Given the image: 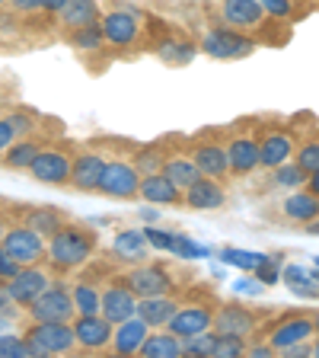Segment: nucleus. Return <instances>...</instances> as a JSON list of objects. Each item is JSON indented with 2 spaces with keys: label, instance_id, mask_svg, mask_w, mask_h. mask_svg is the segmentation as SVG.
<instances>
[{
  "label": "nucleus",
  "instance_id": "f257e3e1",
  "mask_svg": "<svg viewBox=\"0 0 319 358\" xmlns=\"http://www.w3.org/2000/svg\"><path fill=\"white\" fill-rule=\"evenodd\" d=\"M96 253V234L80 224H61L58 231L48 237V253L45 259L52 262V268L58 272H74L83 262H89V256Z\"/></svg>",
  "mask_w": 319,
  "mask_h": 358
},
{
  "label": "nucleus",
  "instance_id": "f03ea898",
  "mask_svg": "<svg viewBox=\"0 0 319 358\" xmlns=\"http://www.w3.org/2000/svg\"><path fill=\"white\" fill-rule=\"evenodd\" d=\"M26 339L36 349V358L38 355H67V352L77 349L74 327L61 320H32V327L26 329Z\"/></svg>",
  "mask_w": 319,
  "mask_h": 358
},
{
  "label": "nucleus",
  "instance_id": "7ed1b4c3",
  "mask_svg": "<svg viewBox=\"0 0 319 358\" xmlns=\"http://www.w3.org/2000/svg\"><path fill=\"white\" fill-rule=\"evenodd\" d=\"M201 48H205V55H211V58H217V61H237V58L253 55L255 48H259V42H255V36H249V32L230 29V26H214L211 32H205Z\"/></svg>",
  "mask_w": 319,
  "mask_h": 358
},
{
  "label": "nucleus",
  "instance_id": "20e7f679",
  "mask_svg": "<svg viewBox=\"0 0 319 358\" xmlns=\"http://www.w3.org/2000/svg\"><path fill=\"white\" fill-rule=\"evenodd\" d=\"M265 343L281 355L288 352L290 345L297 343H310L313 336H316V327H313V313H304V310H290L284 313L281 320H275L272 327H265Z\"/></svg>",
  "mask_w": 319,
  "mask_h": 358
},
{
  "label": "nucleus",
  "instance_id": "39448f33",
  "mask_svg": "<svg viewBox=\"0 0 319 358\" xmlns=\"http://www.w3.org/2000/svg\"><path fill=\"white\" fill-rule=\"evenodd\" d=\"M138 189H141V170L134 166V160L128 157H112L105 160L103 179H99V195H109V199H138Z\"/></svg>",
  "mask_w": 319,
  "mask_h": 358
},
{
  "label": "nucleus",
  "instance_id": "423d86ee",
  "mask_svg": "<svg viewBox=\"0 0 319 358\" xmlns=\"http://www.w3.org/2000/svg\"><path fill=\"white\" fill-rule=\"evenodd\" d=\"M188 157L195 160L201 176H211V179H230V160H227V138L221 134H201L195 138L192 148H188Z\"/></svg>",
  "mask_w": 319,
  "mask_h": 358
},
{
  "label": "nucleus",
  "instance_id": "0eeeda50",
  "mask_svg": "<svg viewBox=\"0 0 319 358\" xmlns=\"http://www.w3.org/2000/svg\"><path fill=\"white\" fill-rule=\"evenodd\" d=\"M259 134V166L262 170H275L284 160L294 157L297 150V138L288 125H255Z\"/></svg>",
  "mask_w": 319,
  "mask_h": 358
},
{
  "label": "nucleus",
  "instance_id": "6e6552de",
  "mask_svg": "<svg viewBox=\"0 0 319 358\" xmlns=\"http://www.w3.org/2000/svg\"><path fill=\"white\" fill-rule=\"evenodd\" d=\"M227 160L233 176H249L259 170V134L253 125H237V131L227 134Z\"/></svg>",
  "mask_w": 319,
  "mask_h": 358
},
{
  "label": "nucleus",
  "instance_id": "1a4fd4ad",
  "mask_svg": "<svg viewBox=\"0 0 319 358\" xmlns=\"http://www.w3.org/2000/svg\"><path fill=\"white\" fill-rule=\"evenodd\" d=\"M3 250L13 256L20 266H36V262H45V253H48V243L38 231H32L29 224H10L7 234H3Z\"/></svg>",
  "mask_w": 319,
  "mask_h": 358
},
{
  "label": "nucleus",
  "instance_id": "9d476101",
  "mask_svg": "<svg viewBox=\"0 0 319 358\" xmlns=\"http://www.w3.org/2000/svg\"><path fill=\"white\" fill-rule=\"evenodd\" d=\"M29 320H61V323H71L77 317V307H74V294L67 285H48V288L26 307Z\"/></svg>",
  "mask_w": 319,
  "mask_h": 358
},
{
  "label": "nucleus",
  "instance_id": "9b49d317",
  "mask_svg": "<svg viewBox=\"0 0 319 358\" xmlns=\"http://www.w3.org/2000/svg\"><path fill=\"white\" fill-rule=\"evenodd\" d=\"M125 282L138 298L172 294V288H176V278H172V272L163 262H141V266H134L131 272H125Z\"/></svg>",
  "mask_w": 319,
  "mask_h": 358
},
{
  "label": "nucleus",
  "instance_id": "f8f14e48",
  "mask_svg": "<svg viewBox=\"0 0 319 358\" xmlns=\"http://www.w3.org/2000/svg\"><path fill=\"white\" fill-rule=\"evenodd\" d=\"M71 160L74 157L64 148H42L29 166V176L36 182H42V186H54V189L71 186Z\"/></svg>",
  "mask_w": 319,
  "mask_h": 358
},
{
  "label": "nucleus",
  "instance_id": "ddd939ff",
  "mask_svg": "<svg viewBox=\"0 0 319 358\" xmlns=\"http://www.w3.org/2000/svg\"><path fill=\"white\" fill-rule=\"evenodd\" d=\"M221 16H223V26L249 32V36H255V32L265 29L272 22V16L262 10L259 0H221Z\"/></svg>",
  "mask_w": 319,
  "mask_h": 358
},
{
  "label": "nucleus",
  "instance_id": "4468645a",
  "mask_svg": "<svg viewBox=\"0 0 319 358\" xmlns=\"http://www.w3.org/2000/svg\"><path fill=\"white\" fill-rule=\"evenodd\" d=\"M262 317L246 304H217L214 307V323L211 329L223 336H239V339H249V336L259 329Z\"/></svg>",
  "mask_w": 319,
  "mask_h": 358
},
{
  "label": "nucleus",
  "instance_id": "2eb2a0df",
  "mask_svg": "<svg viewBox=\"0 0 319 358\" xmlns=\"http://www.w3.org/2000/svg\"><path fill=\"white\" fill-rule=\"evenodd\" d=\"M214 307L217 304H201V301H195V304H179L163 329L176 333L179 339H192V336L211 329V323H214Z\"/></svg>",
  "mask_w": 319,
  "mask_h": 358
},
{
  "label": "nucleus",
  "instance_id": "dca6fc26",
  "mask_svg": "<svg viewBox=\"0 0 319 358\" xmlns=\"http://www.w3.org/2000/svg\"><path fill=\"white\" fill-rule=\"evenodd\" d=\"M48 285H52V272H48L42 262H36V266H22L7 282V291H10V298H13V304H20L22 310H26Z\"/></svg>",
  "mask_w": 319,
  "mask_h": 358
},
{
  "label": "nucleus",
  "instance_id": "f3484780",
  "mask_svg": "<svg viewBox=\"0 0 319 358\" xmlns=\"http://www.w3.org/2000/svg\"><path fill=\"white\" fill-rule=\"evenodd\" d=\"M99 313H103L109 323H121V320H128V317H134V313H138V294L128 288L125 275L112 278V282L103 288Z\"/></svg>",
  "mask_w": 319,
  "mask_h": 358
},
{
  "label": "nucleus",
  "instance_id": "a211bd4d",
  "mask_svg": "<svg viewBox=\"0 0 319 358\" xmlns=\"http://www.w3.org/2000/svg\"><path fill=\"white\" fill-rule=\"evenodd\" d=\"M71 327H74V339L80 349L103 352V349H109V343H112L115 323H109L103 313H77L74 320H71Z\"/></svg>",
  "mask_w": 319,
  "mask_h": 358
},
{
  "label": "nucleus",
  "instance_id": "6ab92c4d",
  "mask_svg": "<svg viewBox=\"0 0 319 358\" xmlns=\"http://www.w3.org/2000/svg\"><path fill=\"white\" fill-rule=\"evenodd\" d=\"M99 29H103V38L115 48H128L141 38V20L131 10H112L99 20Z\"/></svg>",
  "mask_w": 319,
  "mask_h": 358
},
{
  "label": "nucleus",
  "instance_id": "aec40b11",
  "mask_svg": "<svg viewBox=\"0 0 319 358\" xmlns=\"http://www.w3.org/2000/svg\"><path fill=\"white\" fill-rule=\"evenodd\" d=\"M105 160L109 157H103L99 150H80V154H74V160H71V189H77V192H96L103 170H105Z\"/></svg>",
  "mask_w": 319,
  "mask_h": 358
},
{
  "label": "nucleus",
  "instance_id": "412c9836",
  "mask_svg": "<svg viewBox=\"0 0 319 358\" xmlns=\"http://www.w3.org/2000/svg\"><path fill=\"white\" fill-rule=\"evenodd\" d=\"M138 199H144L150 208H172V205H182V189L160 170V173H150V176H141Z\"/></svg>",
  "mask_w": 319,
  "mask_h": 358
},
{
  "label": "nucleus",
  "instance_id": "4be33fe9",
  "mask_svg": "<svg viewBox=\"0 0 319 358\" xmlns=\"http://www.w3.org/2000/svg\"><path fill=\"white\" fill-rule=\"evenodd\" d=\"M223 201H227L223 182L221 179H211V176H198L192 186L182 192V205H188L192 211H217V208H223Z\"/></svg>",
  "mask_w": 319,
  "mask_h": 358
},
{
  "label": "nucleus",
  "instance_id": "5701e85b",
  "mask_svg": "<svg viewBox=\"0 0 319 358\" xmlns=\"http://www.w3.org/2000/svg\"><path fill=\"white\" fill-rule=\"evenodd\" d=\"M147 336H150V327L141 320V317H138V313H134V317H128V320L115 323L109 349L115 352V355H138Z\"/></svg>",
  "mask_w": 319,
  "mask_h": 358
},
{
  "label": "nucleus",
  "instance_id": "b1692460",
  "mask_svg": "<svg viewBox=\"0 0 319 358\" xmlns=\"http://www.w3.org/2000/svg\"><path fill=\"white\" fill-rule=\"evenodd\" d=\"M281 215H284V221L304 227L313 217H319V195H313L306 186L290 189V195L281 201Z\"/></svg>",
  "mask_w": 319,
  "mask_h": 358
},
{
  "label": "nucleus",
  "instance_id": "393cba45",
  "mask_svg": "<svg viewBox=\"0 0 319 358\" xmlns=\"http://www.w3.org/2000/svg\"><path fill=\"white\" fill-rule=\"evenodd\" d=\"M179 301L172 294H154V298H138V317L147 323L150 329H163L170 317L176 313Z\"/></svg>",
  "mask_w": 319,
  "mask_h": 358
},
{
  "label": "nucleus",
  "instance_id": "a878e982",
  "mask_svg": "<svg viewBox=\"0 0 319 358\" xmlns=\"http://www.w3.org/2000/svg\"><path fill=\"white\" fill-rule=\"evenodd\" d=\"M61 26L64 29H83V26H96L103 20V10H99V0H67L61 7Z\"/></svg>",
  "mask_w": 319,
  "mask_h": 358
},
{
  "label": "nucleus",
  "instance_id": "bb28decb",
  "mask_svg": "<svg viewBox=\"0 0 319 358\" xmlns=\"http://www.w3.org/2000/svg\"><path fill=\"white\" fill-rule=\"evenodd\" d=\"M138 355H144V358H179V355H186V345H182V339H179L176 333H170V329H150V336L144 339Z\"/></svg>",
  "mask_w": 319,
  "mask_h": 358
},
{
  "label": "nucleus",
  "instance_id": "cd10ccee",
  "mask_svg": "<svg viewBox=\"0 0 319 358\" xmlns=\"http://www.w3.org/2000/svg\"><path fill=\"white\" fill-rule=\"evenodd\" d=\"M38 150H42V144H38L36 138H29V134H26V138H16V141L3 150V166H7V170L29 173V166L38 157Z\"/></svg>",
  "mask_w": 319,
  "mask_h": 358
},
{
  "label": "nucleus",
  "instance_id": "c85d7f7f",
  "mask_svg": "<svg viewBox=\"0 0 319 358\" xmlns=\"http://www.w3.org/2000/svg\"><path fill=\"white\" fill-rule=\"evenodd\" d=\"M163 173L176 182L182 192H186L188 186H192L195 179L201 176L198 173V166H195V160L188 154H166V160H163Z\"/></svg>",
  "mask_w": 319,
  "mask_h": 358
},
{
  "label": "nucleus",
  "instance_id": "c756f323",
  "mask_svg": "<svg viewBox=\"0 0 319 358\" xmlns=\"http://www.w3.org/2000/svg\"><path fill=\"white\" fill-rule=\"evenodd\" d=\"M22 224H29L32 231H38L45 240H48L61 227V224H64V215H61L58 208H52V205H38V208H26V211H22Z\"/></svg>",
  "mask_w": 319,
  "mask_h": 358
},
{
  "label": "nucleus",
  "instance_id": "7c9ffc66",
  "mask_svg": "<svg viewBox=\"0 0 319 358\" xmlns=\"http://www.w3.org/2000/svg\"><path fill=\"white\" fill-rule=\"evenodd\" d=\"M112 253L128 262H144L147 259V240H144L141 231H121L112 243Z\"/></svg>",
  "mask_w": 319,
  "mask_h": 358
},
{
  "label": "nucleus",
  "instance_id": "2f4dec72",
  "mask_svg": "<svg viewBox=\"0 0 319 358\" xmlns=\"http://www.w3.org/2000/svg\"><path fill=\"white\" fill-rule=\"evenodd\" d=\"M71 294H74L77 313H99V301H103V291L96 288V282L83 278V282H77L74 288H71Z\"/></svg>",
  "mask_w": 319,
  "mask_h": 358
},
{
  "label": "nucleus",
  "instance_id": "473e14b6",
  "mask_svg": "<svg viewBox=\"0 0 319 358\" xmlns=\"http://www.w3.org/2000/svg\"><path fill=\"white\" fill-rule=\"evenodd\" d=\"M272 173V186H278V189H300L306 182V173L300 170V164L290 157V160H284L281 166H275V170H268Z\"/></svg>",
  "mask_w": 319,
  "mask_h": 358
},
{
  "label": "nucleus",
  "instance_id": "72a5a7b5",
  "mask_svg": "<svg viewBox=\"0 0 319 358\" xmlns=\"http://www.w3.org/2000/svg\"><path fill=\"white\" fill-rule=\"evenodd\" d=\"M36 358V349L26 336L20 333H0V358Z\"/></svg>",
  "mask_w": 319,
  "mask_h": 358
},
{
  "label": "nucleus",
  "instance_id": "f704fd0d",
  "mask_svg": "<svg viewBox=\"0 0 319 358\" xmlns=\"http://www.w3.org/2000/svg\"><path fill=\"white\" fill-rule=\"evenodd\" d=\"M294 160L300 164V170H304L306 176L319 170V134H313V138H306V141H297Z\"/></svg>",
  "mask_w": 319,
  "mask_h": 358
},
{
  "label": "nucleus",
  "instance_id": "c9c22d12",
  "mask_svg": "<svg viewBox=\"0 0 319 358\" xmlns=\"http://www.w3.org/2000/svg\"><path fill=\"white\" fill-rule=\"evenodd\" d=\"M163 148L160 144H150V148H141L138 154H134V166L141 170V176H150V173H160L163 170Z\"/></svg>",
  "mask_w": 319,
  "mask_h": 358
},
{
  "label": "nucleus",
  "instance_id": "e433bc0d",
  "mask_svg": "<svg viewBox=\"0 0 319 358\" xmlns=\"http://www.w3.org/2000/svg\"><path fill=\"white\" fill-rule=\"evenodd\" d=\"M103 29H99V22L96 26H83V29H74L71 32V45L74 48H83V52H96V48H103Z\"/></svg>",
  "mask_w": 319,
  "mask_h": 358
},
{
  "label": "nucleus",
  "instance_id": "4c0bfd02",
  "mask_svg": "<svg viewBox=\"0 0 319 358\" xmlns=\"http://www.w3.org/2000/svg\"><path fill=\"white\" fill-rule=\"evenodd\" d=\"M182 345H186V355H208V358H214L217 333H214V329H205V333L192 336V339H182Z\"/></svg>",
  "mask_w": 319,
  "mask_h": 358
},
{
  "label": "nucleus",
  "instance_id": "58836bf2",
  "mask_svg": "<svg viewBox=\"0 0 319 358\" xmlns=\"http://www.w3.org/2000/svg\"><path fill=\"white\" fill-rule=\"evenodd\" d=\"M221 259L227 262V266H233V268H246V272H253V268L265 259V253H249V250H230V246H227V250L221 253Z\"/></svg>",
  "mask_w": 319,
  "mask_h": 358
},
{
  "label": "nucleus",
  "instance_id": "ea45409f",
  "mask_svg": "<svg viewBox=\"0 0 319 358\" xmlns=\"http://www.w3.org/2000/svg\"><path fill=\"white\" fill-rule=\"evenodd\" d=\"M156 52H160L163 61H170V64H188L195 58V48L188 42H163Z\"/></svg>",
  "mask_w": 319,
  "mask_h": 358
},
{
  "label": "nucleus",
  "instance_id": "a19ab883",
  "mask_svg": "<svg viewBox=\"0 0 319 358\" xmlns=\"http://www.w3.org/2000/svg\"><path fill=\"white\" fill-rule=\"evenodd\" d=\"M259 3L275 22H290L297 16V3L294 0H259Z\"/></svg>",
  "mask_w": 319,
  "mask_h": 358
},
{
  "label": "nucleus",
  "instance_id": "79ce46f5",
  "mask_svg": "<svg viewBox=\"0 0 319 358\" xmlns=\"http://www.w3.org/2000/svg\"><path fill=\"white\" fill-rule=\"evenodd\" d=\"M217 333V329H214ZM246 352V339H239V336H223L217 333V345H214V358H237Z\"/></svg>",
  "mask_w": 319,
  "mask_h": 358
},
{
  "label": "nucleus",
  "instance_id": "37998d69",
  "mask_svg": "<svg viewBox=\"0 0 319 358\" xmlns=\"http://www.w3.org/2000/svg\"><path fill=\"white\" fill-rule=\"evenodd\" d=\"M278 266H281V256H265V259L253 268V275L259 278L262 285H275L278 278H281V268Z\"/></svg>",
  "mask_w": 319,
  "mask_h": 358
},
{
  "label": "nucleus",
  "instance_id": "c03bdc74",
  "mask_svg": "<svg viewBox=\"0 0 319 358\" xmlns=\"http://www.w3.org/2000/svg\"><path fill=\"white\" fill-rule=\"evenodd\" d=\"M170 253H179V256H186V259H198V256H208V246L195 243V240L182 237V234H176V237H172V250H170Z\"/></svg>",
  "mask_w": 319,
  "mask_h": 358
},
{
  "label": "nucleus",
  "instance_id": "a18cd8bd",
  "mask_svg": "<svg viewBox=\"0 0 319 358\" xmlns=\"http://www.w3.org/2000/svg\"><path fill=\"white\" fill-rule=\"evenodd\" d=\"M144 240H147V246H154L156 253H170L172 250V237L176 234H166V231H160V227H144Z\"/></svg>",
  "mask_w": 319,
  "mask_h": 358
},
{
  "label": "nucleus",
  "instance_id": "49530a36",
  "mask_svg": "<svg viewBox=\"0 0 319 358\" xmlns=\"http://www.w3.org/2000/svg\"><path fill=\"white\" fill-rule=\"evenodd\" d=\"M10 122H13V128H16V138H26V134H32V128H36V115H32V112H10Z\"/></svg>",
  "mask_w": 319,
  "mask_h": 358
},
{
  "label": "nucleus",
  "instance_id": "de8ad7c7",
  "mask_svg": "<svg viewBox=\"0 0 319 358\" xmlns=\"http://www.w3.org/2000/svg\"><path fill=\"white\" fill-rule=\"evenodd\" d=\"M20 268H22V266L7 253V250H3V243H0V282H10V278H13Z\"/></svg>",
  "mask_w": 319,
  "mask_h": 358
},
{
  "label": "nucleus",
  "instance_id": "09e8293b",
  "mask_svg": "<svg viewBox=\"0 0 319 358\" xmlns=\"http://www.w3.org/2000/svg\"><path fill=\"white\" fill-rule=\"evenodd\" d=\"M13 141H16L13 122H10V115H0V154H3V150H7Z\"/></svg>",
  "mask_w": 319,
  "mask_h": 358
},
{
  "label": "nucleus",
  "instance_id": "8fccbe9b",
  "mask_svg": "<svg viewBox=\"0 0 319 358\" xmlns=\"http://www.w3.org/2000/svg\"><path fill=\"white\" fill-rule=\"evenodd\" d=\"M16 310H22L20 304H13V298H10V291H7V282H0V313L3 317H16Z\"/></svg>",
  "mask_w": 319,
  "mask_h": 358
},
{
  "label": "nucleus",
  "instance_id": "3c124183",
  "mask_svg": "<svg viewBox=\"0 0 319 358\" xmlns=\"http://www.w3.org/2000/svg\"><path fill=\"white\" fill-rule=\"evenodd\" d=\"M7 7L13 10V13H22V16H29L38 10V0H7Z\"/></svg>",
  "mask_w": 319,
  "mask_h": 358
},
{
  "label": "nucleus",
  "instance_id": "603ef678",
  "mask_svg": "<svg viewBox=\"0 0 319 358\" xmlns=\"http://www.w3.org/2000/svg\"><path fill=\"white\" fill-rule=\"evenodd\" d=\"M306 278H310V275H306L300 266H290L288 272H284V282H288V285H304Z\"/></svg>",
  "mask_w": 319,
  "mask_h": 358
},
{
  "label": "nucleus",
  "instance_id": "864d4df0",
  "mask_svg": "<svg viewBox=\"0 0 319 358\" xmlns=\"http://www.w3.org/2000/svg\"><path fill=\"white\" fill-rule=\"evenodd\" d=\"M249 355H253V358H272V355H278V352L272 349L268 343H253V345H249Z\"/></svg>",
  "mask_w": 319,
  "mask_h": 358
},
{
  "label": "nucleus",
  "instance_id": "5fc2aeb1",
  "mask_svg": "<svg viewBox=\"0 0 319 358\" xmlns=\"http://www.w3.org/2000/svg\"><path fill=\"white\" fill-rule=\"evenodd\" d=\"M64 3H67V0H38V10H42V13H48V16H58Z\"/></svg>",
  "mask_w": 319,
  "mask_h": 358
},
{
  "label": "nucleus",
  "instance_id": "6e6d98bb",
  "mask_svg": "<svg viewBox=\"0 0 319 358\" xmlns=\"http://www.w3.org/2000/svg\"><path fill=\"white\" fill-rule=\"evenodd\" d=\"M306 189H310L313 195H319V170L316 173H310V176H306V182H304Z\"/></svg>",
  "mask_w": 319,
  "mask_h": 358
},
{
  "label": "nucleus",
  "instance_id": "4d7b16f0",
  "mask_svg": "<svg viewBox=\"0 0 319 358\" xmlns=\"http://www.w3.org/2000/svg\"><path fill=\"white\" fill-rule=\"evenodd\" d=\"M7 227H10V221L0 215V243H3V234H7Z\"/></svg>",
  "mask_w": 319,
  "mask_h": 358
},
{
  "label": "nucleus",
  "instance_id": "13d9d810",
  "mask_svg": "<svg viewBox=\"0 0 319 358\" xmlns=\"http://www.w3.org/2000/svg\"><path fill=\"white\" fill-rule=\"evenodd\" d=\"M313 358H319V333L313 336Z\"/></svg>",
  "mask_w": 319,
  "mask_h": 358
},
{
  "label": "nucleus",
  "instance_id": "bf43d9fd",
  "mask_svg": "<svg viewBox=\"0 0 319 358\" xmlns=\"http://www.w3.org/2000/svg\"><path fill=\"white\" fill-rule=\"evenodd\" d=\"M313 327H316V333H319V310H313Z\"/></svg>",
  "mask_w": 319,
  "mask_h": 358
},
{
  "label": "nucleus",
  "instance_id": "052dcab7",
  "mask_svg": "<svg viewBox=\"0 0 319 358\" xmlns=\"http://www.w3.org/2000/svg\"><path fill=\"white\" fill-rule=\"evenodd\" d=\"M3 327H7V317H3V313H0V329H3Z\"/></svg>",
  "mask_w": 319,
  "mask_h": 358
},
{
  "label": "nucleus",
  "instance_id": "680f3d73",
  "mask_svg": "<svg viewBox=\"0 0 319 358\" xmlns=\"http://www.w3.org/2000/svg\"><path fill=\"white\" fill-rule=\"evenodd\" d=\"M0 7H7V0H0Z\"/></svg>",
  "mask_w": 319,
  "mask_h": 358
}]
</instances>
